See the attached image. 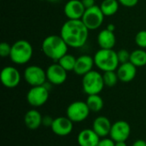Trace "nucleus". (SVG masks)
I'll return each mask as SVG.
<instances>
[{"instance_id": "1", "label": "nucleus", "mask_w": 146, "mask_h": 146, "mask_svg": "<svg viewBox=\"0 0 146 146\" xmlns=\"http://www.w3.org/2000/svg\"><path fill=\"white\" fill-rule=\"evenodd\" d=\"M60 35L68 47L80 48L88 39L89 30L82 20H68L62 26Z\"/></svg>"}, {"instance_id": "2", "label": "nucleus", "mask_w": 146, "mask_h": 146, "mask_svg": "<svg viewBox=\"0 0 146 146\" xmlns=\"http://www.w3.org/2000/svg\"><path fill=\"white\" fill-rule=\"evenodd\" d=\"M41 47L44 56L54 62H58L68 50V45L61 35H49L43 40Z\"/></svg>"}, {"instance_id": "3", "label": "nucleus", "mask_w": 146, "mask_h": 146, "mask_svg": "<svg viewBox=\"0 0 146 146\" xmlns=\"http://www.w3.org/2000/svg\"><path fill=\"white\" fill-rule=\"evenodd\" d=\"M93 58L96 67L103 72L115 71L120 65L117 52L113 49H100L95 53Z\"/></svg>"}, {"instance_id": "4", "label": "nucleus", "mask_w": 146, "mask_h": 146, "mask_svg": "<svg viewBox=\"0 0 146 146\" xmlns=\"http://www.w3.org/2000/svg\"><path fill=\"white\" fill-rule=\"evenodd\" d=\"M33 54L32 44L25 39L15 41L11 45V52L9 58L15 64L23 65L27 63Z\"/></svg>"}, {"instance_id": "5", "label": "nucleus", "mask_w": 146, "mask_h": 146, "mask_svg": "<svg viewBox=\"0 0 146 146\" xmlns=\"http://www.w3.org/2000/svg\"><path fill=\"white\" fill-rule=\"evenodd\" d=\"M82 77V89L86 94H99L104 90L105 85L104 82L103 74L99 72L92 70Z\"/></svg>"}, {"instance_id": "6", "label": "nucleus", "mask_w": 146, "mask_h": 146, "mask_svg": "<svg viewBox=\"0 0 146 146\" xmlns=\"http://www.w3.org/2000/svg\"><path fill=\"white\" fill-rule=\"evenodd\" d=\"M104 15L100 6L95 5L90 9H86L81 20L89 31L99 28L104 20Z\"/></svg>"}, {"instance_id": "7", "label": "nucleus", "mask_w": 146, "mask_h": 146, "mask_svg": "<svg viewBox=\"0 0 146 146\" xmlns=\"http://www.w3.org/2000/svg\"><path fill=\"white\" fill-rule=\"evenodd\" d=\"M90 112L86 102L75 101L68 106L66 115L74 123H80L88 118Z\"/></svg>"}, {"instance_id": "8", "label": "nucleus", "mask_w": 146, "mask_h": 146, "mask_svg": "<svg viewBox=\"0 0 146 146\" xmlns=\"http://www.w3.org/2000/svg\"><path fill=\"white\" fill-rule=\"evenodd\" d=\"M49 92L50 90L44 85L32 86L27 93V101L34 109L41 107L48 101Z\"/></svg>"}, {"instance_id": "9", "label": "nucleus", "mask_w": 146, "mask_h": 146, "mask_svg": "<svg viewBox=\"0 0 146 146\" xmlns=\"http://www.w3.org/2000/svg\"><path fill=\"white\" fill-rule=\"evenodd\" d=\"M25 81L31 86H43L47 81L46 71L37 65H31L25 68L23 73Z\"/></svg>"}, {"instance_id": "10", "label": "nucleus", "mask_w": 146, "mask_h": 146, "mask_svg": "<svg viewBox=\"0 0 146 146\" xmlns=\"http://www.w3.org/2000/svg\"><path fill=\"white\" fill-rule=\"evenodd\" d=\"M1 82L6 88H15L21 82V74L13 66L4 67L0 74Z\"/></svg>"}, {"instance_id": "11", "label": "nucleus", "mask_w": 146, "mask_h": 146, "mask_svg": "<svg viewBox=\"0 0 146 146\" xmlns=\"http://www.w3.org/2000/svg\"><path fill=\"white\" fill-rule=\"evenodd\" d=\"M45 71L47 81L54 86L63 84L68 78V72L58 62L50 65Z\"/></svg>"}, {"instance_id": "12", "label": "nucleus", "mask_w": 146, "mask_h": 146, "mask_svg": "<svg viewBox=\"0 0 146 146\" xmlns=\"http://www.w3.org/2000/svg\"><path fill=\"white\" fill-rule=\"evenodd\" d=\"M131 134V127L126 121L120 120L112 124L110 137L115 142L127 141Z\"/></svg>"}, {"instance_id": "13", "label": "nucleus", "mask_w": 146, "mask_h": 146, "mask_svg": "<svg viewBox=\"0 0 146 146\" xmlns=\"http://www.w3.org/2000/svg\"><path fill=\"white\" fill-rule=\"evenodd\" d=\"M50 129L54 134L60 137H65L72 133L74 122L68 116H59L54 119Z\"/></svg>"}, {"instance_id": "14", "label": "nucleus", "mask_w": 146, "mask_h": 146, "mask_svg": "<svg viewBox=\"0 0 146 146\" xmlns=\"http://www.w3.org/2000/svg\"><path fill=\"white\" fill-rule=\"evenodd\" d=\"M85 11L81 0H69L64 6V14L68 20H81Z\"/></svg>"}, {"instance_id": "15", "label": "nucleus", "mask_w": 146, "mask_h": 146, "mask_svg": "<svg viewBox=\"0 0 146 146\" xmlns=\"http://www.w3.org/2000/svg\"><path fill=\"white\" fill-rule=\"evenodd\" d=\"M101 138L92 128H86L81 130L77 137L79 146H98Z\"/></svg>"}, {"instance_id": "16", "label": "nucleus", "mask_w": 146, "mask_h": 146, "mask_svg": "<svg viewBox=\"0 0 146 146\" xmlns=\"http://www.w3.org/2000/svg\"><path fill=\"white\" fill-rule=\"evenodd\" d=\"M116 73L119 80L124 83L131 82L134 80L137 74V67L134 66L131 62L121 63L116 69Z\"/></svg>"}, {"instance_id": "17", "label": "nucleus", "mask_w": 146, "mask_h": 146, "mask_svg": "<svg viewBox=\"0 0 146 146\" xmlns=\"http://www.w3.org/2000/svg\"><path fill=\"white\" fill-rule=\"evenodd\" d=\"M95 65L94 58L88 55H82L76 59L75 66L74 72L80 76H84L87 73L92 70L93 66Z\"/></svg>"}, {"instance_id": "18", "label": "nucleus", "mask_w": 146, "mask_h": 146, "mask_svg": "<svg viewBox=\"0 0 146 146\" xmlns=\"http://www.w3.org/2000/svg\"><path fill=\"white\" fill-rule=\"evenodd\" d=\"M112 123L106 116L100 115L95 118L92 122V129L100 138H105L110 135Z\"/></svg>"}, {"instance_id": "19", "label": "nucleus", "mask_w": 146, "mask_h": 146, "mask_svg": "<svg viewBox=\"0 0 146 146\" xmlns=\"http://www.w3.org/2000/svg\"><path fill=\"white\" fill-rule=\"evenodd\" d=\"M43 116L41 113L35 110H30L26 112L24 115V123L25 126L30 130H36L42 126Z\"/></svg>"}, {"instance_id": "20", "label": "nucleus", "mask_w": 146, "mask_h": 146, "mask_svg": "<svg viewBox=\"0 0 146 146\" xmlns=\"http://www.w3.org/2000/svg\"><path fill=\"white\" fill-rule=\"evenodd\" d=\"M98 44L101 49H113L116 44L115 33L107 28L102 30L98 35Z\"/></svg>"}, {"instance_id": "21", "label": "nucleus", "mask_w": 146, "mask_h": 146, "mask_svg": "<svg viewBox=\"0 0 146 146\" xmlns=\"http://www.w3.org/2000/svg\"><path fill=\"white\" fill-rule=\"evenodd\" d=\"M91 112H99L104 108V100L99 94L88 95L86 101Z\"/></svg>"}, {"instance_id": "22", "label": "nucleus", "mask_w": 146, "mask_h": 146, "mask_svg": "<svg viewBox=\"0 0 146 146\" xmlns=\"http://www.w3.org/2000/svg\"><path fill=\"white\" fill-rule=\"evenodd\" d=\"M120 3L118 0H103L100 9L105 16H112L115 15L119 9Z\"/></svg>"}, {"instance_id": "23", "label": "nucleus", "mask_w": 146, "mask_h": 146, "mask_svg": "<svg viewBox=\"0 0 146 146\" xmlns=\"http://www.w3.org/2000/svg\"><path fill=\"white\" fill-rule=\"evenodd\" d=\"M130 62L137 68L146 65V51L144 49H137L131 52Z\"/></svg>"}, {"instance_id": "24", "label": "nucleus", "mask_w": 146, "mask_h": 146, "mask_svg": "<svg viewBox=\"0 0 146 146\" xmlns=\"http://www.w3.org/2000/svg\"><path fill=\"white\" fill-rule=\"evenodd\" d=\"M76 59L77 58H75V56H73L72 54L67 53L56 62H58L67 72H70V71H74V69Z\"/></svg>"}, {"instance_id": "25", "label": "nucleus", "mask_w": 146, "mask_h": 146, "mask_svg": "<svg viewBox=\"0 0 146 146\" xmlns=\"http://www.w3.org/2000/svg\"><path fill=\"white\" fill-rule=\"evenodd\" d=\"M103 79H104L105 86H108V87H114L119 81V78H118L117 73H116V70L104 72Z\"/></svg>"}, {"instance_id": "26", "label": "nucleus", "mask_w": 146, "mask_h": 146, "mask_svg": "<svg viewBox=\"0 0 146 146\" xmlns=\"http://www.w3.org/2000/svg\"><path fill=\"white\" fill-rule=\"evenodd\" d=\"M135 43L136 44L141 48L145 49L146 48V30L139 31L136 36H135Z\"/></svg>"}, {"instance_id": "27", "label": "nucleus", "mask_w": 146, "mask_h": 146, "mask_svg": "<svg viewBox=\"0 0 146 146\" xmlns=\"http://www.w3.org/2000/svg\"><path fill=\"white\" fill-rule=\"evenodd\" d=\"M130 56H131V53L126 49H121L117 52V57L120 64L130 62Z\"/></svg>"}, {"instance_id": "28", "label": "nucleus", "mask_w": 146, "mask_h": 146, "mask_svg": "<svg viewBox=\"0 0 146 146\" xmlns=\"http://www.w3.org/2000/svg\"><path fill=\"white\" fill-rule=\"evenodd\" d=\"M11 52V45L6 42H2L0 44V56L2 57H7L10 56Z\"/></svg>"}, {"instance_id": "29", "label": "nucleus", "mask_w": 146, "mask_h": 146, "mask_svg": "<svg viewBox=\"0 0 146 146\" xmlns=\"http://www.w3.org/2000/svg\"><path fill=\"white\" fill-rule=\"evenodd\" d=\"M98 146H115V142L110 137V138H101L98 145Z\"/></svg>"}, {"instance_id": "30", "label": "nucleus", "mask_w": 146, "mask_h": 146, "mask_svg": "<svg viewBox=\"0 0 146 146\" xmlns=\"http://www.w3.org/2000/svg\"><path fill=\"white\" fill-rule=\"evenodd\" d=\"M120 4L123 5L127 8H133L137 5L139 3V0H118Z\"/></svg>"}, {"instance_id": "31", "label": "nucleus", "mask_w": 146, "mask_h": 146, "mask_svg": "<svg viewBox=\"0 0 146 146\" xmlns=\"http://www.w3.org/2000/svg\"><path fill=\"white\" fill-rule=\"evenodd\" d=\"M54 121V118H52L50 115H44L42 119V126L44 127H51Z\"/></svg>"}, {"instance_id": "32", "label": "nucleus", "mask_w": 146, "mask_h": 146, "mask_svg": "<svg viewBox=\"0 0 146 146\" xmlns=\"http://www.w3.org/2000/svg\"><path fill=\"white\" fill-rule=\"evenodd\" d=\"M83 5L85 6L86 9H90L93 6H95V0H81Z\"/></svg>"}, {"instance_id": "33", "label": "nucleus", "mask_w": 146, "mask_h": 146, "mask_svg": "<svg viewBox=\"0 0 146 146\" xmlns=\"http://www.w3.org/2000/svg\"><path fill=\"white\" fill-rule=\"evenodd\" d=\"M132 146H146V141L143 139H138L133 142Z\"/></svg>"}, {"instance_id": "34", "label": "nucleus", "mask_w": 146, "mask_h": 146, "mask_svg": "<svg viewBox=\"0 0 146 146\" xmlns=\"http://www.w3.org/2000/svg\"><path fill=\"white\" fill-rule=\"evenodd\" d=\"M107 29L111 31V32H114L115 33V26L112 23H110L108 26H107Z\"/></svg>"}, {"instance_id": "35", "label": "nucleus", "mask_w": 146, "mask_h": 146, "mask_svg": "<svg viewBox=\"0 0 146 146\" xmlns=\"http://www.w3.org/2000/svg\"><path fill=\"white\" fill-rule=\"evenodd\" d=\"M115 146H127V145L125 141H120V142H115Z\"/></svg>"}, {"instance_id": "36", "label": "nucleus", "mask_w": 146, "mask_h": 146, "mask_svg": "<svg viewBox=\"0 0 146 146\" xmlns=\"http://www.w3.org/2000/svg\"><path fill=\"white\" fill-rule=\"evenodd\" d=\"M42 1H44V0H42ZM46 1H49V2H57L59 0H46Z\"/></svg>"}, {"instance_id": "37", "label": "nucleus", "mask_w": 146, "mask_h": 146, "mask_svg": "<svg viewBox=\"0 0 146 146\" xmlns=\"http://www.w3.org/2000/svg\"><path fill=\"white\" fill-rule=\"evenodd\" d=\"M145 125H146V124H145Z\"/></svg>"}]
</instances>
